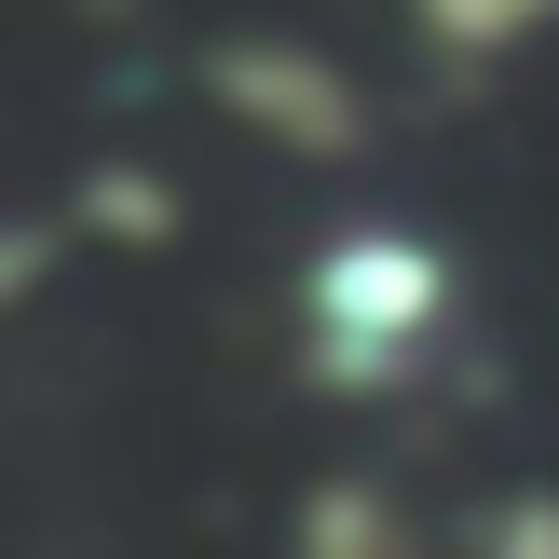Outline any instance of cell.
I'll list each match as a JSON object with an SVG mask.
<instances>
[{
	"label": "cell",
	"instance_id": "cell-1",
	"mask_svg": "<svg viewBox=\"0 0 559 559\" xmlns=\"http://www.w3.org/2000/svg\"><path fill=\"white\" fill-rule=\"evenodd\" d=\"M464 314V273L437 233L409 218H342V233L300 260V369L328 396H396Z\"/></svg>",
	"mask_w": 559,
	"mask_h": 559
},
{
	"label": "cell",
	"instance_id": "cell-2",
	"mask_svg": "<svg viewBox=\"0 0 559 559\" xmlns=\"http://www.w3.org/2000/svg\"><path fill=\"white\" fill-rule=\"evenodd\" d=\"M205 109L246 123L260 151H287V164H355V151H369V96H355V69L314 55V41H287V27H233V41L205 55Z\"/></svg>",
	"mask_w": 559,
	"mask_h": 559
},
{
	"label": "cell",
	"instance_id": "cell-3",
	"mask_svg": "<svg viewBox=\"0 0 559 559\" xmlns=\"http://www.w3.org/2000/svg\"><path fill=\"white\" fill-rule=\"evenodd\" d=\"M396 14H409V41H424L451 82H491L533 41H559V0H396Z\"/></svg>",
	"mask_w": 559,
	"mask_h": 559
},
{
	"label": "cell",
	"instance_id": "cell-4",
	"mask_svg": "<svg viewBox=\"0 0 559 559\" xmlns=\"http://www.w3.org/2000/svg\"><path fill=\"white\" fill-rule=\"evenodd\" d=\"M287 559H424V533H409V506L382 478H314L287 519Z\"/></svg>",
	"mask_w": 559,
	"mask_h": 559
},
{
	"label": "cell",
	"instance_id": "cell-5",
	"mask_svg": "<svg viewBox=\"0 0 559 559\" xmlns=\"http://www.w3.org/2000/svg\"><path fill=\"white\" fill-rule=\"evenodd\" d=\"M464 559H559V491H506V506L478 519V546Z\"/></svg>",
	"mask_w": 559,
	"mask_h": 559
},
{
	"label": "cell",
	"instance_id": "cell-6",
	"mask_svg": "<svg viewBox=\"0 0 559 559\" xmlns=\"http://www.w3.org/2000/svg\"><path fill=\"white\" fill-rule=\"evenodd\" d=\"M164 218H178V205H164V178H136V164H123V178H96V191H82V233H123V246H151Z\"/></svg>",
	"mask_w": 559,
	"mask_h": 559
}]
</instances>
